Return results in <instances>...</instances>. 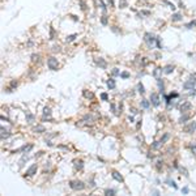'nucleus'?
I'll return each mask as SVG.
<instances>
[{"label": "nucleus", "instance_id": "obj_1", "mask_svg": "<svg viewBox=\"0 0 196 196\" xmlns=\"http://www.w3.org/2000/svg\"><path fill=\"white\" fill-rule=\"evenodd\" d=\"M70 187L74 191H78V190H84L85 188V183L81 180H71L70 182Z\"/></svg>", "mask_w": 196, "mask_h": 196}, {"label": "nucleus", "instance_id": "obj_2", "mask_svg": "<svg viewBox=\"0 0 196 196\" xmlns=\"http://www.w3.org/2000/svg\"><path fill=\"white\" fill-rule=\"evenodd\" d=\"M47 67L50 68L51 71H56L58 67H59V63H58V59L54 56H51L47 59Z\"/></svg>", "mask_w": 196, "mask_h": 196}, {"label": "nucleus", "instance_id": "obj_3", "mask_svg": "<svg viewBox=\"0 0 196 196\" xmlns=\"http://www.w3.org/2000/svg\"><path fill=\"white\" fill-rule=\"evenodd\" d=\"M156 39H157V37H156L154 34H152V33H145V34H144V41L148 43L149 47H152V46H153V43L156 42Z\"/></svg>", "mask_w": 196, "mask_h": 196}, {"label": "nucleus", "instance_id": "obj_4", "mask_svg": "<svg viewBox=\"0 0 196 196\" xmlns=\"http://www.w3.org/2000/svg\"><path fill=\"white\" fill-rule=\"evenodd\" d=\"M195 85H196V80L190 77V80H187V81L183 84V89L184 90H192V89H195Z\"/></svg>", "mask_w": 196, "mask_h": 196}, {"label": "nucleus", "instance_id": "obj_5", "mask_svg": "<svg viewBox=\"0 0 196 196\" xmlns=\"http://www.w3.org/2000/svg\"><path fill=\"white\" fill-rule=\"evenodd\" d=\"M183 131L186 132V134H194L196 132V122H191L183 127Z\"/></svg>", "mask_w": 196, "mask_h": 196}, {"label": "nucleus", "instance_id": "obj_6", "mask_svg": "<svg viewBox=\"0 0 196 196\" xmlns=\"http://www.w3.org/2000/svg\"><path fill=\"white\" fill-rule=\"evenodd\" d=\"M37 169H38V165H37V164H33L30 168L26 170L25 176H33L34 174H37Z\"/></svg>", "mask_w": 196, "mask_h": 196}, {"label": "nucleus", "instance_id": "obj_7", "mask_svg": "<svg viewBox=\"0 0 196 196\" xmlns=\"http://www.w3.org/2000/svg\"><path fill=\"white\" fill-rule=\"evenodd\" d=\"M150 102L154 107H158L160 106V96L157 93H152L150 94Z\"/></svg>", "mask_w": 196, "mask_h": 196}, {"label": "nucleus", "instance_id": "obj_8", "mask_svg": "<svg viewBox=\"0 0 196 196\" xmlns=\"http://www.w3.org/2000/svg\"><path fill=\"white\" fill-rule=\"evenodd\" d=\"M33 149V145L30 144V145H24V146H21L20 149H17V150H14L13 153H16V152H25V153H29Z\"/></svg>", "mask_w": 196, "mask_h": 196}, {"label": "nucleus", "instance_id": "obj_9", "mask_svg": "<svg viewBox=\"0 0 196 196\" xmlns=\"http://www.w3.org/2000/svg\"><path fill=\"white\" fill-rule=\"evenodd\" d=\"M111 175H112V178H114V179H115V180H118L119 183H123V182H124L123 176L120 175L118 171H112V172H111Z\"/></svg>", "mask_w": 196, "mask_h": 196}, {"label": "nucleus", "instance_id": "obj_10", "mask_svg": "<svg viewBox=\"0 0 196 196\" xmlns=\"http://www.w3.org/2000/svg\"><path fill=\"white\" fill-rule=\"evenodd\" d=\"M182 20H183L182 13H172V16H171V21L172 22H178V21H182Z\"/></svg>", "mask_w": 196, "mask_h": 196}, {"label": "nucleus", "instance_id": "obj_11", "mask_svg": "<svg viewBox=\"0 0 196 196\" xmlns=\"http://www.w3.org/2000/svg\"><path fill=\"white\" fill-rule=\"evenodd\" d=\"M191 108V102H184L183 105L180 106V112H186Z\"/></svg>", "mask_w": 196, "mask_h": 196}, {"label": "nucleus", "instance_id": "obj_12", "mask_svg": "<svg viewBox=\"0 0 196 196\" xmlns=\"http://www.w3.org/2000/svg\"><path fill=\"white\" fill-rule=\"evenodd\" d=\"M9 136H10V132L8 130H5L4 127H2V140L7 139V137H9Z\"/></svg>", "mask_w": 196, "mask_h": 196}, {"label": "nucleus", "instance_id": "obj_13", "mask_svg": "<svg viewBox=\"0 0 196 196\" xmlns=\"http://www.w3.org/2000/svg\"><path fill=\"white\" fill-rule=\"evenodd\" d=\"M106 84H107V88H108V89H115V86H116V84H115V80H112V78L107 80Z\"/></svg>", "mask_w": 196, "mask_h": 196}, {"label": "nucleus", "instance_id": "obj_14", "mask_svg": "<svg viewBox=\"0 0 196 196\" xmlns=\"http://www.w3.org/2000/svg\"><path fill=\"white\" fill-rule=\"evenodd\" d=\"M82 168H84V162L81 160H78V161L74 162V169L76 170H82Z\"/></svg>", "mask_w": 196, "mask_h": 196}, {"label": "nucleus", "instance_id": "obj_15", "mask_svg": "<svg viewBox=\"0 0 196 196\" xmlns=\"http://www.w3.org/2000/svg\"><path fill=\"white\" fill-rule=\"evenodd\" d=\"M96 63H97V64H98V66H100L101 68H103V70H105V68H106V62H105V60H103V59H102V58H98V59L96 60Z\"/></svg>", "mask_w": 196, "mask_h": 196}, {"label": "nucleus", "instance_id": "obj_16", "mask_svg": "<svg viewBox=\"0 0 196 196\" xmlns=\"http://www.w3.org/2000/svg\"><path fill=\"white\" fill-rule=\"evenodd\" d=\"M33 131L37 132V134H42V132L46 131V128H44L43 126H37V127H34V128H33Z\"/></svg>", "mask_w": 196, "mask_h": 196}, {"label": "nucleus", "instance_id": "obj_17", "mask_svg": "<svg viewBox=\"0 0 196 196\" xmlns=\"http://www.w3.org/2000/svg\"><path fill=\"white\" fill-rule=\"evenodd\" d=\"M162 78H157V84H158V88H160V92L164 94V90H165V85H164V81H161Z\"/></svg>", "mask_w": 196, "mask_h": 196}, {"label": "nucleus", "instance_id": "obj_18", "mask_svg": "<svg viewBox=\"0 0 196 196\" xmlns=\"http://www.w3.org/2000/svg\"><path fill=\"white\" fill-rule=\"evenodd\" d=\"M172 71H174V67L170 66V64H169V66H166V67L164 68V73H166V74H170Z\"/></svg>", "mask_w": 196, "mask_h": 196}, {"label": "nucleus", "instance_id": "obj_19", "mask_svg": "<svg viewBox=\"0 0 196 196\" xmlns=\"http://www.w3.org/2000/svg\"><path fill=\"white\" fill-rule=\"evenodd\" d=\"M140 105H141L142 108H149V106H150V102H149L148 100H141Z\"/></svg>", "mask_w": 196, "mask_h": 196}, {"label": "nucleus", "instance_id": "obj_20", "mask_svg": "<svg viewBox=\"0 0 196 196\" xmlns=\"http://www.w3.org/2000/svg\"><path fill=\"white\" fill-rule=\"evenodd\" d=\"M166 183H168V184H169L170 187H172V188H175V190L178 188V186H176V183H175L174 180H172L171 178H168V179H166Z\"/></svg>", "mask_w": 196, "mask_h": 196}, {"label": "nucleus", "instance_id": "obj_21", "mask_svg": "<svg viewBox=\"0 0 196 196\" xmlns=\"http://www.w3.org/2000/svg\"><path fill=\"white\" fill-rule=\"evenodd\" d=\"M116 194V191L115 190H112V188H106L105 190V195H107V196H112V195H115Z\"/></svg>", "mask_w": 196, "mask_h": 196}, {"label": "nucleus", "instance_id": "obj_22", "mask_svg": "<svg viewBox=\"0 0 196 196\" xmlns=\"http://www.w3.org/2000/svg\"><path fill=\"white\" fill-rule=\"evenodd\" d=\"M137 92H139L140 94H144V93H145V89H144V85H142L141 82H139V84H137Z\"/></svg>", "mask_w": 196, "mask_h": 196}, {"label": "nucleus", "instance_id": "obj_23", "mask_svg": "<svg viewBox=\"0 0 196 196\" xmlns=\"http://www.w3.org/2000/svg\"><path fill=\"white\" fill-rule=\"evenodd\" d=\"M46 116H51V108L50 107H44V110H43V118Z\"/></svg>", "mask_w": 196, "mask_h": 196}, {"label": "nucleus", "instance_id": "obj_24", "mask_svg": "<svg viewBox=\"0 0 196 196\" xmlns=\"http://www.w3.org/2000/svg\"><path fill=\"white\" fill-rule=\"evenodd\" d=\"M26 120L29 123H33L34 122V115L30 114V112H26Z\"/></svg>", "mask_w": 196, "mask_h": 196}, {"label": "nucleus", "instance_id": "obj_25", "mask_svg": "<svg viewBox=\"0 0 196 196\" xmlns=\"http://www.w3.org/2000/svg\"><path fill=\"white\" fill-rule=\"evenodd\" d=\"M188 119H190V115H183V116L179 118V123H186Z\"/></svg>", "mask_w": 196, "mask_h": 196}, {"label": "nucleus", "instance_id": "obj_26", "mask_svg": "<svg viewBox=\"0 0 196 196\" xmlns=\"http://www.w3.org/2000/svg\"><path fill=\"white\" fill-rule=\"evenodd\" d=\"M169 137H170V135H169V134H165V135H164L162 137H161V140H160V141H161V144H164V142H166V141L169 140Z\"/></svg>", "mask_w": 196, "mask_h": 196}, {"label": "nucleus", "instance_id": "obj_27", "mask_svg": "<svg viewBox=\"0 0 196 196\" xmlns=\"http://www.w3.org/2000/svg\"><path fill=\"white\" fill-rule=\"evenodd\" d=\"M101 24H102L103 26L107 25V16H106V14H103V16L101 17Z\"/></svg>", "mask_w": 196, "mask_h": 196}, {"label": "nucleus", "instance_id": "obj_28", "mask_svg": "<svg viewBox=\"0 0 196 196\" xmlns=\"http://www.w3.org/2000/svg\"><path fill=\"white\" fill-rule=\"evenodd\" d=\"M194 26H196V20H195V21H191V22H188V24H186V28H187V29H192Z\"/></svg>", "mask_w": 196, "mask_h": 196}, {"label": "nucleus", "instance_id": "obj_29", "mask_svg": "<svg viewBox=\"0 0 196 196\" xmlns=\"http://www.w3.org/2000/svg\"><path fill=\"white\" fill-rule=\"evenodd\" d=\"M76 37H77V34H72V36H68L66 41H67V42H72V41H74V38H76Z\"/></svg>", "mask_w": 196, "mask_h": 196}, {"label": "nucleus", "instance_id": "obj_30", "mask_svg": "<svg viewBox=\"0 0 196 196\" xmlns=\"http://www.w3.org/2000/svg\"><path fill=\"white\" fill-rule=\"evenodd\" d=\"M100 4H101V8H102V10H103V13H106L107 8H106V4H105V2H103V0H100Z\"/></svg>", "mask_w": 196, "mask_h": 196}, {"label": "nucleus", "instance_id": "obj_31", "mask_svg": "<svg viewBox=\"0 0 196 196\" xmlns=\"http://www.w3.org/2000/svg\"><path fill=\"white\" fill-rule=\"evenodd\" d=\"M82 94H84V97H86V98H93V93H90V92L84 90V92H82Z\"/></svg>", "mask_w": 196, "mask_h": 196}, {"label": "nucleus", "instance_id": "obj_32", "mask_svg": "<svg viewBox=\"0 0 196 196\" xmlns=\"http://www.w3.org/2000/svg\"><path fill=\"white\" fill-rule=\"evenodd\" d=\"M126 7H127V0H120L119 8H126Z\"/></svg>", "mask_w": 196, "mask_h": 196}, {"label": "nucleus", "instance_id": "obj_33", "mask_svg": "<svg viewBox=\"0 0 196 196\" xmlns=\"http://www.w3.org/2000/svg\"><path fill=\"white\" fill-rule=\"evenodd\" d=\"M111 73H112V76H120V72H119V70H118V68H114Z\"/></svg>", "mask_w": 196, "mask_h": 196}, {"label": "nucleus", "instance_id": "obj_34", "mask_svg": "<svg viewBox=\"0 0 196 196\" xmlns=\"http://www.w3.org/2000/svg\"><path fill=\"white\" fill-rule=\"evenodd\" d=\"M32 60H33V62H38V60H39V55H38V54H33V55H32Z\"/></svg>", "mask_w": 196, "mask_h": 196}, {"label": "nucleus", "instance_id": "obj_35", "mask_svg": "<svg viewBox=\"0 0 196 196\" xmlns=\"http://www.w3.org/2000/svg\"><path fill=\"white\" fill-rule=\"evenodd\" d=\"M120 77H122V78H128L130 77V73L128 72H122V73H120Z\"/></svg>", "mask_w": 196, "mask_h": 196}, {"label": "nucleus", "instance_id": "obj_36", "mask_svg": "<svg viewBox=\"0 0 196 196\" xmlns=\"http://www.w3.org/2000/svg\"><path fill=\"white\" fill-rule=\"evenodd\" d=\"M162 166H164V162H162V161H157V170H158V171L162 169Z\"/></svg>", "mask_w": 196, "mask_h": 196}, {"label": "nucleus", "instance_id": "obj_37", "mask_svg": "<svg viewBox=\"0 0 196 196\" xmlns=\"http://www.w3.org/2000/svg\"><path fill=\"white\" fill-rule=\"evenodd\" d=\"M164 3H165V4H168V5H169V7H170L172 10H175V5L172 4V3H170V2H164Z\"/></svg>", "mask_w": 196, "mask_h": 196}, {"label": "nucleus", "instance_id": "obj_38", "mask_svg": "<svg viewBox=\"0 0 196 196\" xmlns=\"http://www.w3.org/2000/svg\"><path fill=\"white\" fill-rule=\"evenodd\" d=\"M101 100H102V101H107V100H108V96H107L106 93H102V94H101Z\"/></svg>", "mask_w": 196, "mask_h": 196}, {"label": "nucleus", "instance_id": "obj_39", "mask_svg": "<svg viewBox=\"0 0 196 196\" xmlns=\"http://www.w3.org/2000/svg\"><path fill=\"white\" fill-rule=\"evenodd\" d=\"M161 72H162V68H157V70L154 71V73H153V74H154L156 77H157V76H158V74H160Z\"/></svg>", "mask_w": 196, "mask_h": 196}, {"label": "nucleus", "instance_id": "obj_40", "mask_svg": "<svg viewBox=\"0 0 196 196\" xmlns=\"http://www.w3.org/2000/svg\"><path fill=\"white\" fill-rule=\"evenodd\" d=\"M80 5H81V9H82V10H85V9H86V4H85L84 0H80Z\"/></svg>", "mask_w": 196, "mask_h": 196}, {"label": "nucleus", "instance_id": "obj_41", "mask_svg": "<svg viewBox=\"0 0 196 196\" xmlns=\"http://www.w3.org/2000/svg\"><path fill=\"white\" fill-rule=\"evenodd\" d=\"M179 170H180V171H182V172H184V175H186V176H188V171H187V170H186V169H184V168H180V169H179Z\"/></svg>", "mask_w": 196, "mask_h": 196}, {"label": "nucleus", "instance_id": "obj_42", "mask_svg": "<svg viewBox=\"0 0 196 196\" xmlns=\"http://www.w3.org/2000/svg\"><path fill=\"white\" fill-rule=\"evenodd\" d=\"M140 14H144V16H149L150 14V12H149V10H141V13Z\"/></svg>", "mask_w": 196, "mask_h": 196}, {"label": "nucleus", "instance_id": "obj_43", "mask_svg": "<svg viewBox=\"0 0 196 196\" xmlns=\"http://www.w3.org/2000/svg\"><path fill=\"white\" fill-rule=\"evenodd\" d=\"M191 152L196 156V145H191Z\"/></svg>", "mask_w": 196, "mask_h": 196}, {"label": "nucleus", "instance_id": "obj_44", "mask_svg": "<svg viewBox=\"0 0 196 196\" xmlns=\"http://www.w3.org/2000/svg\"><path fill=\"white\" fill-rule=\"evenodd\" d=\"M188 191H190V190H188V187H184V188H182V192H183V194H188Z\"/></svg>", "mask_w": 196, "mask_h": 196}, {"label": "nucleus", "instance_id": "obj_45", "mask_svg": "<svg viewBox=\"0 0 196 196\" xmlns=\"http://www.w3.org/2000/svg\"><path fill=\"white\" fill-rule=\"evenodd\" d=\"M10 86H12V88H14V86H17V81H14V80H13V81L10 82Z\"/></svg>", "mask_w": 196, "mask_h": 196}, {"label": "nucleus", "instance_id": "obj_46", "mask_svg": "<svg viewBox=\"0 0 196 196\" xmlns=\"http://www.w3.org/2000/svg\"><path fill=\"white\" fill-rule=\"evenodd\" d=\"M152 194H153V195H160V191H158V190H153Z\"/></svg>", "mask_w": 196, "mask_h": 196}, {"label": "nucleus", "instance_id": "obj_47", "mask_svg": "<svg viewBox=\"0 0 196 196\" xmlns=\"http://www.w3.org/2000/svg\"><path fill=\"white\" fill-rule=\"evenodd\" d=\"M190 96H196V89H192V92H190Z\"/></svg>", "mask_w": 196, "mask_h": 196}, {"label": "nucleus", "instance_id": "obj_48", "mask_svg": "<svg viewBox=\"0 0 196 196\" xmlns=\"http://www.w3.org/2000/svg\"><path fill=\"white\" fill-rule=\"evenodd\" d=\"M108 2V5H110V7H114V0H107Z\"/></svg>", "mask_w": 196, "mask_h": 196}, {"label": "nucleus", "instance_id": "obj_49", "mask_svg": "<svg viewBox=\"0 0 196 196\" xmlns=\"http://www.w3.org/2000/svg\"><path fill=\"white\" fill-rule=\"evenodd\" d=\"M54 51H60V47H59V46H55V47H54Z\"/></svg>", "mask_w": 196, "mask_h": 196}]
</instances>
